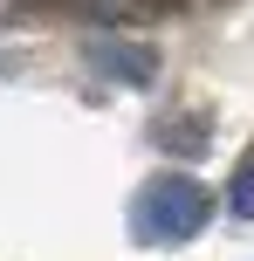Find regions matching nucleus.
Instances as JSON below:
<instances>
[{"label": "nucleus", "mask_w": 254, "mask_h": 261, "mask_svg": "<svg viewBox=\"0 0 254 261\" xmlns=\"http://www.w3.org/2000/svg\"><path fill=\"white\" fill-rule=\"evenodd\" d=\"M206 220H213V193L200 179H186V172H158L131 199V241H145V248H179Z\"/></svg>", "instance_id": "obj_1"}, {"label": "nucleus", "mask_w": 254, "mask_h": 261, "mask_svg": "<svg viewBox=\"0 0 254 261\" xmlns=\"http://www.w3.org/2000/svg\"><path fill=\"white\" fill-rule=\"evenodd\" d=\"M90 62L103 69V76H117V83H151V76H158V55L137 48V41H96Z\"/></svg>", "instance_id": "obj_2"}, {"label": "nucleus", "mask_w": 254, "mask_h": 261, "mask_svg": "<svg viewBox=\"0 0 254 261\" xmlns=\"http://www.w3.org/2000/svg\"><path fill=\"white\" fill-rule=\"evenodd\" d=\"M227 206L241 213V220H254V151L241 158V172H234V186H227Z\"/></svg>", "instance_id": "obj_3"}]
</instances>
